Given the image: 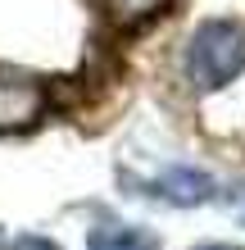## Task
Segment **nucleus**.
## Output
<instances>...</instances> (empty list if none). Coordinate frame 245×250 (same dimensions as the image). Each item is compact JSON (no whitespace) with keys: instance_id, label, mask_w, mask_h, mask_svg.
<instances>
[{"instance_id":"f257e3e1","label":"nucleus","mask_w":245,"mask_h":250,"mask_svg":"<svg viewBox=\"0 0 245 250\" xmlns=\"http://www.w3.org/2000/svg\"><path fill=\"white\" fill-rule=\"evenodd\" d=\"M186 68L200 91H218L245 68V27L232 19H209L195 27L191 50H186Z\"/></svg>"},{"instance_id":"f03ea898","label":"nucleus","mask_w":245,"mask_h":250,"mask_svg":"<svg viewBox=\"0 0 245 250\" xmlns=\"http://www.w3.org/2000/svg\"><path fill=\"white\" fill-rule=\"evenodd\" d=\"M41 114H46V86L27 73L0 68V132L32 127Z\"/></svg>"},{"instance_id":"7ed1b4c3","label":"nucleus","mask_w":245,"mask_h":250,"mask_svg":"<svg viewBox=\"0 0 245 250\" xmlns=\"http://www.w3.org/2000/svg\"><path fill=\"white\" fill-rule=\"evenodd\" d=\"M213 191H218V182H213L205 168L172 164V168H164L159 178H154V182L146 187V196L164 200V205H177V209H195V205L213 200Z\"/></svg>"},{"instance_id":"20e7f679","label":"nucleus","mask_w":245,"mask_h":250,"mask_svg":"<svg viewBox=\"0 0 245 250\" xmlns=\"http://www.w3.org/2000/svg\"><path fill=\"white\" fill-rule=\"evenodd\" d=\"M86 250H154V237L141 228H127V223H105L91 232Z\"/></svg>"},{"instance_id":"39448f33","label":"nucleus","mask_w":245,"mask_h":250,"mask_svg":"<svg viewBox=\"0 0 245 250\" xmlns=\"http://www.w3.org/2000/svg\"><path fill=\"white\" fill-rule=\"evenodd\" d=\"M105 5V14L113 23H123V27H132V23H146L150 14H159L168 0H100Z\"/></svg>"},{"instance_id":"423d86ee","label":"nucleus","mask_w":245,"mask_h":250,"mask_svg":"<svg viewBox=\"0 0 245 250\" xmlns=\"http://www.w3.org/2000/svg\"><path fill=\"white\" fill-rule=\"evenodd\" d=\"M0 250H59V246H55L50 237H32V232H27V237H9Z\"/></svg>"},{"instance_id":"0eeeda50","label":"nucleus","mask_w":245,"mask_h":250,"mask_svg":"<svg viewBox=\"0 0 245 250\" xmlns=\"http://www.w3.org/2000/svg\"><path fill=\"white\" fill-rule=\"evenodd\" d=\"M191 250H241V246H227V241H205V246H191Z\"/></svg>"}]
</instances>
